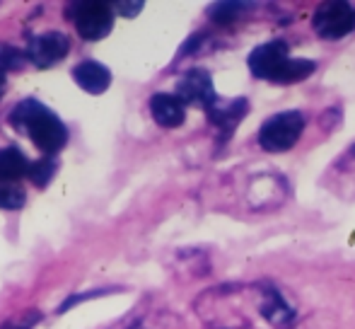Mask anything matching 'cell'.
<instances>
[{
  "label": "cell",
  "instance_id": "1",
  "mask_svg": "<svg viewBox=\"0 0 355 329\" xmlns=\"http://www.w3.org/2000/svg\"><path fill=\"white\" fill-rule=\"evenodd\" d=\"M261 307V281H227L198 293L193 312L208 329H252Z\"/></svg>",
  "mask_w": 355,
  "mask_h": 329
},
{
  "label": "cell",
  "instance_id": "2",
  "mask_svg": "<svg viewBox=\"0 0 355 329\" xmlns=\"http://www.w3.org/2000/svg\"><path fill=\"white\" fill-rule=\"evenodd\" d=\"M8 124L15 131L24 133L44 155H56L66 148L68 128L58 114H53L39 99H22L8 114Z\"/></svg>",
  "mask_w": 355,
  "mask_h": 329
},
{
  "label": "cell",
  "instance_id": "3",
  "mask_svg": "<svg viewBox=\"0 0 355 329\" xmlns=\"http://www.w3.org/2000/svg\"><path fill=\"white\" fill-rule=\"evenodd\" d=\"M247 66L254 78L273 85L302 83L317 71V63L309 58H290V49L283 39H271L259 44L247 58Z\"/></svg>",
  "mask_w": 355,
  "mask_h": 329
},
{
  "label": "cell",
  "instance_id": "4",
  "mask_svg": "<svg viewBox=\"0 0 355 329\" xmlns=\"http://www.w3.org/2000/svg\"><path fill=\"white\" fill-rule=\"evenodd\" d=\"M304 126H307V119H304L302 112L285 109V112L273 114L261 124L257 133V143L266 153H285L297 146V141L304 133Z\"/></svg>",
  "mask_w": 355,
  "mask_h": 329
},
{
  "label": "cell",
  "instance_id": "5",
  "mask_svg": "<svg viewBox=\"0 0 355 329\" xmlns=\"http://www.w3.org/2000/svg\"><path fill=\"white\" fill-rule=\"evenodd\" d=\"M114 15V3L104 0H75L66 8V17L75 24V32L85 42H99L112 34Z\"/></svg>",
  "mask_w": 355,
  "mask_h": 329
},
{
  "label": "cell",
  "instance_id": "6",
  "mask_svg": "<svg viewBox=\"0 0 355 329\" xmlns=\"http://www.w3.org/2000/svg\"><path fill=\"white\" fill-rule=\"evenodd\" d=\"M312 29L327 42L348 37L355 32V5L346 0H327L312 15Z\"/></svg>",
  "mask_w": 355,
  "mask_h": 329
},
{
  "label": "cell",
  "instance_id": "7",
  "mask_svg": "<svg viewBox=\"0 0 355 329\" xmlns=\"http://www.w3.org/2000/svg\"><path fill=\"white\" fill-rule=\"evenodd\" d=\"M261 281V307L259 317L273 329H293L297 325V305L271 278H259Z\"/></svg>",
  "mask_w": 355,
  "mask_h": 329
},
{
  "label": "cell",
  "instance_id": "8",
  "mask_svg": "<svg viewBox=\"0 0 355 329\" xmlns=\"http://www.w3.org/2000/svg\"><path fill=\"white\" fill-rule=\"evenodd\" d=\"M290 196L288 179L283 174L276 172H261L257 177H252L244 189V201L254 211H271L285 203V199Z\"/></svg>",
  "mask_w": 355,
  "mask_h": 329
},
{
  "label": "cell",
  "instance_id": "9",
  "mask_svg": "<svg viewBox=\"0 0 355 329\" xmlns=\"http://www.w3.org/2000/svg\"><path fill=\"white\" fill-rule=\"evenodd\" d=\"M24 51H27V58L32 66L46 71V68L58 66V63L68 56V51H71V39L63 32L51 29V32H42V34L29 37Z\"/></svg>",
  "mask_w": 355,
  "mask_h": 329
},
{
  "label": "cell",
  "instance_id": "10",
  "mask_svg": "<svg viewBox=\"0 0 355 329\" xmlns=\"http://www.w3.org/2000/svg\"><path fill=\"white\" fill-rule=\"evenodd\" d=\"M174 94H177L184 104H189V107H201L203 112H208L220 99V94L215 92L213 76L206 68H189L177 81Z\"/></svg>",
  "mask_w": 355,
  "mask_h": 329
},
{
  "label": "cell",
  "instance_id": "11",
  "mask_svg": "<svg viewBox=\"0 0 355 329\" xmlns=\"http://www.w3.org/2000/svg\"><path fill=\"white\" fill-rule=\"evenodd\" d=\"M324 187L341 201H355V143L329 164Z\"/></svg>",
  "mask_w": 355,
  "mask_h": 329
},
{
  "label": "cell",
  "instance_id": "12",
  "mask_svg": "<svg viewBox=\"0 0 355 329\" xmlns=\"http://www.w3.org/2000/svg\"><path fill=\"white\" fill-rule=\"evenodd\" d=\"M109 329H182V320L164 307L143 303V305L133 307L128 315H123L119 322H114Z\"/></svg>",
  "mask_w": 355,
  "mask_h": 329
},
{
  "label": "cell",
  "instance_id": "13",
  "mask_svg": "<svg viewBox=\"0 0 355 329\" xmlns=\"http://www.w3.org/2000/svg\"><path fill=\"white\" fill-rule=\"evenodd\" d=\"M247 112H249V102L244 97H239V99L220 97L218 102L208 109L206 117H208V121L213 124L215 131H218L220 143L232 138V133L237 131V126L242 124V119L247 117Z\"/></svg>",
  "mask_w": 355,
  "mask_h": 329
},
{
  "label": "cell",
  "instance_id": "14",
  "mask_svg": "<svg viewBox=\"0 0 355 329\" xmlns=\"http://www.w3.org/2000/svg\"><path fill=\"white\" fill-rule=\"evenodd\" d=\"M172 271L179 281H196L211 273V254L203 247L179 249L172 257Z\"/></svg>",
  "mask_w": 355,
  "mask_h": 329
},
{
  "label": "cell",
  "instance_id": "15",
  "mask_svg": "<svg viewBox=\"0 0 355 329\" xmlns=\"http://www.w3.org/2000/svg\"><path fill=\"white\" fill-rule=\"evenodd\" d=\"M148 104L155 124L162 128H179L187 119V104L174 92H155Z\"/></svg>",
  "mask_w": 355,
  "mask_h": 329
},
{
  "label": "cell",
  "instance_id": "16",
  "mask_svg": "<svg viewBox=\"0 0 355 329\" xmlns=\"http://www.w3.org/2000/svg\"><path fill=\"white\" fill-rule=\"evenodd\" d=\"M73 81L78 83L80 90L89 94H102L112 85V71L104 63L94 61V58H85L78 66H73Z\"/></svg>",
  "mask_w": 355,
  "mask_h": 329
},
{
  "label": "cell",
  "instance_id": "17",
  "mask_svg": "<svg viewBox=\"0 0 355 329\" xmlns=\"http://www.w3.org/2000/svg\"><path fill=\"white\" fill-rule=\"evenodd\" d=\"M29 162L19 148H0V184H17L29 174Z\"/></svg>",
  "mask_w": 355,
  "mask_h": 329
},
{
  "label": "cell",
  "instance_id": "18",
  "mask_svg": "<svg viewBox=\"0 0 355 329\" xmlns=\"http://www.w3.org/2000/svg\"><path fill=\"white\" fill-rule=\"evenodd\" d=\"M252 8L254 5H249V3H213V5H208L206 15L218 27H232V24L239 22Z\"/></svg>",
  "mask_w": 355,
  "mask_h": 329
},
{
  "label": "cell",
  "instance_id": "19",
  "mask_svg": "<svg viewBox=\"0 0 355 329\" xmlns=\"http://www.w3.org/2000/svg\"><path fill=\"white\" fill-rule=\"evenodd\" d=\"M56 172H58L56 155H44V158H39V160H34L32 164H29L27 177L34 187L44 189V187H49V182H51L53 177H56Z\"/></svg>",
  "mask_w": 355,
  "mask_h": 329
},
{
  "label": "cell",
  "instance_id": "20",
  "mask_svg": "<svg viewBox=\"0 0 355 329\" xmlns=\"http://www.w3.org/2000/svg\"><path fill=\"white\" fill-rule=\"evenodd\" d=\"M29 63L27 51L19 47H12V44L0 42V71L3 73H19L24 71Z\"/></svg>",
  "mask_w": 355,
  "mask_h": 329
},
{
  "label": "cell",
  "instance_id": "21",
  "mask_svg": "<svg viewBox=\"0 0 355 329\" xmlns=\"http://www.w3.org/2000/svg\"><path fill=\"white\" fill-rule=\"evenodd\" d=\"M27 201V192L19 184H0V208L3 211H19Z\"/></svg>",
  "mask_w": 355,
  "mask_h": 329
},
{
  "label": "cell",
  "instance_id": "22",
  "mask_svg": "<svg viewBox=\"0 0 355 329\" xmlns=\"http://www.w3.org/2000/svg\"><path fill=\"white\" fill-rule=\"evenodd\" d=\"M42 312L39 310H24V312H19V315H12V317H8V320H3L0 322V329H34L42 322Z\"/></svg>",
  "mask_w": 355,
  "mask_h": 329
},
{
  "label": "cell",
  "instance_id": "23",
  "mask_svg": "<svg viewBox=\"0 0 355 329\" xmlns=\"http://www.w3.org/2000/svg\"><path fill=\"white\" fill-rule=\"evenodd\" d=\"M114 291H119V288H97V291H87V293H80V296H71L66 303H63L61 307H58V312H66L68 307H73V305H78V303H83V301H89V298H99V296H107V293H114Z\"/></svg>",
  "mask_w": 355,
  "mask_h": 329
},
{
  "label": "cell",
  "instance_id": "24",
  "mask_svg": "<svg viewBox=\"0 0 355 329\" xmlns=\"http://www.w3.org/2000/svg\"><path fill=\"white\" fill-rule=\"evenodd\" d=\"M143 0H133V3H128V0H121V3H114V12L123 15V17H136L138 12L143 10Z\"/></svg>",
  "mask_w": 355,
  "mask_h": 329
},
{
  "label": "cell",
  "instance_id": "25",
  "mask_svg": "<svg viewBox=\"0 0 355 329\" xmlns=\"http://www.w3.org/2000/svg\"><path fill=\"white\" fill-rule=\"evenodd\" d=\"M5 90H8V76H5V73L0 71V99L5 97Z\"/></svg>",
  "mask_w": 355,
  "mask_h": 329
}]
</instances>
